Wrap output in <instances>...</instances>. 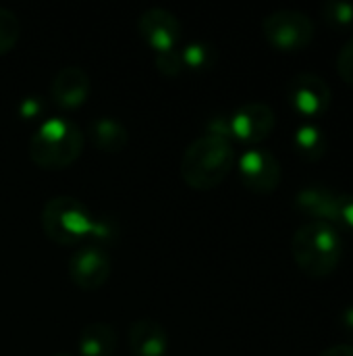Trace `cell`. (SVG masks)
<instances>
[{
	"mask_svg": "<svg viewBox=\"0 0 353 356\" xmlns=\"http://www.w3.org/2000/svg\"><path fill=\"white\" fill-rule=\"evenodd\" d=\"M235 167V148L229 136L206 131L193 140L181 161L183 181L198 192L221 186Z\"/></svg>",
	"mask_w": 353,
	"mask_h": 356,
	"instance_id": "obj_1",
	"label": "cell"
},
{
	"mask_svg": "<svg viewBox=\"0 0 353 356\" xmlns=\"http://www.w3.org/2000/svg\"><path fill=\"white\" fill-rule=\"evenodd\" d=\"M291 252L304 273L327 277L337 269L343 257L341 232L327 221H306L291 238Z\"/></svg>",
	"mask_w": 353,
	"mask_h": 356,
	"instance_id": "obj_2",
	"label": "cell"
},
{
	"mask_svg": "<svg viewBox=\"0 0 353 356\" xmlns=\"http://www.w3.org/2000/svg\"><path fill=\"white\" fill-rule=\"evenodd\" d=\"M83 150V131L69 119L44 121L29 140V159L46 171L71 167Z\"/></svg>",
	"mask_w": 353,
	"mask_h": 356,
	"instance_id": "obj_3",
	"label": "cell"
},
{
	"mask_svg": "<svg viewBox=\"0 0 353 356\" xmlns=\"http://www.w3.org/2000/svg\"><path fill=\"white\" fill-rule=\"evenodd\" d=\"M42 227L48 240L58 246H75L94 234L96 221L89 209L71 196H54L44 204Z\"/></svg>",
	"mask_w": 353,
	"mask_h": 356,
	"instance_id": "obj_4",
	"label": "cell"
},
{
	"mask_svg": "<svg viewBox=\"0 0 353 356\" xmlns=\"http://www.w3.org/2000/svg\"><path fill=\"white\" fill-rule=\"evenodd\" d=\"M264 38L279 50L293 52L306 48L316 31L310 15L298 8H279L264 17L262 21Z\"/></svg>",
	"mask_w": 353,
	"mask_h": 356,
	"instance_id": "obj_5",
	"label": "cell"
},
{
	"mask_svg": "<svg viewBox=\"0 0 353 356\" xmlns=\"http://www.w3.org/2000/svg\"><path fill=\"white\" fill-rule=\"evenodd\" d=\"M239 175L248 190L270 194L281 184V163L266 148H250L239 156Z\"/></svg>",
	"mask_w": 353,
	"mask_h": 356,
	"instance_id": "obj_6",
	"label": "cell"
},
{
	"mask_svg": "<svg viewBox=\"0 0 353 356\" xmlns=\"http://www.w3.org/2000/svg\"><path fill=\"white\" fill-rule=\"evenodd\" d=\"M287 98L302 117H320L331 104V86L316 73H298L287 88Z\"/></svg>",
	"mask_w": 353,
	"mask_h": 356,
	"instance_id": "obj_7",
	"label": "cell"
},
{
	"mask_svg": "<svg viewBox=\"0 0 353 356\" xmlns=\"http://www.w3.org/2000/svg\"><path fill=\"white\" fill-rule=\"evenodd\" d=\"M137 31L156 54H162L177 48L183 25L171 10L156 6L141 13V17L137 19Z\"/></svg>",
	"mask_w": 353,
	"mask_h": 356,
	"instance_id": "obj_8",
	"label": "cell"
},
{
	"mask_svg": "<svg viewBox=\"0 0 353 356\" xmlns=\"http://www.w3.org/2000/svg\"><path fill=\"white\" fill-rule=\"evenodd\" d=\"M110 269V257L100 246H83L69 259V277L85 292L100 290L108 282Z\"/></svg>",
	"mask_w": 353,
	"mask_h": 356,
	"instance_id": "obj_9",
	"label": "cell"
},
{
	"mask_svg": "<svg viewBox=\"0 0 353 356\" xmlns=\"http://www.w3.org/2000/svg\"><path fill=\"white\" fill-rule=\"evenodd\" d=\"M275 125V111L266 102H246L229 117L231 138H237L246 144H260L273 134Z\"/></svg>",
	"mask_w": 353,
	"mask_h": 356,
	"instance_id": "obj_10",
	"label": "cell"
},
{
	"mask_svg": "<svg viewBox=\"0 0 353 356\" xmlns=\"http://www.w3.org/2000/svg\"><path fill=\"white\" fill-rule=\"evenodd\" d=\"M50 96L60 108H79L89 96V75L81 67H62L50 83Z\"/></svg>",
	"mask_w": 353,
	"mask_h": 356,
	"instance_id": "obj_11",
	"label": "cell"
},
{
	"mask_svg": "<svg viewBox=\"0 0 353 356\" xmlns=\"http://www.w3.org/2000/svg\"><path fill=\"white\" fill-rule=\"evenodd\" d=\"M337 190L325 184H308L295 194V209L310 217V221H327L335 225L337 219Z\"/></svg>",
	"mask_w": 353,
	"mask_h": 356,
	"instance_id": "obj_12",
	"label": "cell"
},
{
	"mask_svg": "<svg viewBox=\"0 0 353 356\" xmlns=\"http://www.w3.org/2000/svg\"><path fill=\"white\" fill-rule=\"evenodd\" d=\"M129 348L135 356H164L169 353V334L158 321L139 319L129 327Z\"/></svg>",
	"mask_w": 353,
	"mask_h": 356,
	"instance_id": "obj_13",
	"label": "cell"
},
{
	"mask_svg": "<svg viewBox=\"0 0 353 356\" xmlns=\"http://www.w3.org/2000/svg\"><path fill=\"white\" fill-rule=\"evenodd\" d=\"M119 344V336L108 323H89L83 327L77 340L81 356H112Z\"/></svg>",
	"mask_w": 353,
	"mask_h": 356,
	"instance_id": "obj_14",
	"label": "cell"
},
{
	"mask_svg": "<svg viewBox=\"0 0 353 356\" xmlns=\"http://www.w3.org/2000/svg\"><path fill=\"white\" fill-rule=\"evenodd\" d=\"M87 138L98 150H104V152H121L125 150L129 142V134L123 127V123L110 117L94 119L87 127Z\"/></svg>",
	"mask_w": 353,
	"mask_h": 356,
	"instance_id": "obj_15",
	"label": "cell"
},
{
	"mask_svg": "<svg viewBox=\"0 0 353 356\" xmlns=\"http://www.w3.org/2000/svg\"><path fill=\"white\" fill-rule=\"evenodd\" d=\"M293 146L298 150V154L306 161H318L327 154V146H329V140L325 136V131L312 123V121H306L302 125H298L295 134H293Z\"/></svg>",
	"mask_w": 353,
	"mask_h": 356,
	"instance_id": "obj_16",
	"label": "cell"
},
{
	"mask_svg": "<svg viewBox=\"0 0 353 356\" xmlns=\"http://www.w3.org/2000/svg\"><path fill=\"white\" fill-rule=\"evenodd\" d=\"M19 35H21L19 17L12 10L0 6V56L15 48V44L19 42Z\"/></svg>",
	"mask_w": 353,
	"mask_h": 356,
	"instance_id": "obj_17",
	"label": "cell"
},
{
	"mask_svg": "<svg viewBox=\"0 0 353 356\" xmlns=\"http://www.w3.org/2000/svg\"><path fill=\"white\" fill-rule=\"evenodd\" d=\"M181 58H183V65L185 69H208L212 67L216 54L214 50L208 46V44H202V42H193L189 46H185L181 50Z\"/></svg>",
	"mask_w": 353,
	"mask_h": 356,
	"instance_id": "obj_18",
	"label": "cell"
},
{
	"mask_svg": "<svg viewBox=\"0 0 353 356\" xmlns=\"http://www.w3.org/2000/svg\"><path fill=\"white\" fill-rule=\"evenodd\" d=\"M320 13L333 27H347L353 23V2L347 0H327L320 4Z\"/></svg>",
	"mask_w": 353,
	"mask_h": 356,
	"instance_id": "obj_19",
	"label": "cell"
},
{
	"mask_svg": "<svg viewBox=\"0 0 353 356\" xmlns=\"http://www.w3.org/2000/svg\"><path fill=\"white\" fill-rule=\"evenodd\" d=\"M156 69L162 73V75H169V77H177L185 71V65H183V58H181V50H171V52H162V54H156Z\"/></svg>",
	"mask_w": 353,
	"mask_h": 356,
	"instance_id": "obj_20",
	"label": "cell"
},
{
	"mask_svg": "<svg viewBox=\"0 0 353 356\" xmlns=\"http://www.w3.org/2000/svg\"><path fill=\"white\" fill-rule=\"evenodd\" d=\"M337 71L350 86H353V35L343 42L337 52Z\"/></svg>",
	"mask_w": 353,
	"mask_h": 356,
	"instance_id": "obj_21",
	"label": "cell"
},
{
	"mask_svg": "<svg viewBox=\"0 0 353 356\" xmlns=\"http://www.w3.org/2000/svg\"><path fill=\"white\" fill-rule=\"evenodd\" d=\"M335 227H343L353 234V194H339Z\"/></svg>",
	"mask_w": 353,
	"mask_h": 356,
	"instance_id": "obj_22",
	"label": "cell"
},
{
	"mask_svg": "<svg viewBox=\"0 0 353 356\" xmlns=\"http://www.w3.org/2000/svg\"><path fill=\"white\" fill-rule=\"evenodd\" d=\"M318 356H353V344H335L325 348Z\"/></svg>",
	"mask_w": 353,
	"mask_h": 356,
	"instance_id": "obj_23",
	"label": "cell"
},
{
	"mask_svg": "<svg viewBox=\"0 0 353 356\" xmlns=\"http://www.w3.org/2000/svg\"><path fill=\"white\" fill-rule=\"evenodd\" d=\"M341 325L345 327V332L353 336V305H347L343 311H341Z\"/></svg>",
	"mask_w": 353,
	"mask_h": 356,
	"instance_id": "obj_24",
	"label": "cell"
},
{
	"mask_svg": "<svg viewBox=\"0 0 353 356\" xmlns=\"http://www.w3.org/2000/svg\"><path fill=\"white\" fill-rule=\"evenodd\" d=\"M52 356H73L71 353H56V355H52Z\"/></svg>",
	"mask_w": 353,
	"mask_h": 356,
	"instance_id": "obj_25",
	"label": "cell"
}]
</instances>
